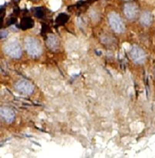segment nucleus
Returning <instances> with one entry per match:
<instances>
[{
  "instance_id": "3",
  "label": "nucleus",
  "mask_w": 155,
  "mask_h": 158,
  "mask_svg": "<svg viewBox=\"0 0 155 158\" xmlns=\"http://www.w3.org/2000/svg\"><path fill=\"white\" fill-rule=\"evenodd\" d=\"M108 21L111 28L116 33H124L125 30V26L121 17L116 13H110L108 15Z\"/></svg>"
},
{
  "instance_id": "11",
  "label": "nucleus",
  "mask_w": 155,
  "mask_h": 158,
  "mask_svg": "<svg viewBox=\"0 0 155 158\" xmlns=\"http://www.w3.org/2000/svg\"><path fill=\"white\" fill-rule=\"evenodd\" d=\"M32 11L34 12L35 15L37 16V17H43V15H44V12H43V7H35V8L32 9Z\"/></svg>"
},
{
  "instance_id": "14",
  "label": "nucleus",
  "mask_w": 155,
  "mask_h": 158,
  "mask_svg": "<svg viewBox=\"0 0 155 158\" xmlns=\"http://www.w3.org/2000/svg\"><path fill=\"white\" fill-rule=\"evenodd\" d=\"M154 75H155V70H154Z\"/></svg>"
},
{
  "instance_id": "9",
  "label": "nucleus",
  "mask_w": 155,
  "mask_h": 158,
  "mask_svg": "<svg viewBox=\"0 0 155 158\" xmlns=\"http://www.w3.org/2000/svg\"><path fill=\"white\" fill-rule=\"evenodd\" d=\"M47 45L49 46V48L51 49V50H56L58 48V45H59V42H58V39L57 37L53 35H50L47 38Z\"/></svg>"
},
{
  "instance_id": "12",
  "label": "nucleus",
  "mask_w": 155,
  "mask_h": 158,
  "mask_svg": "<svg viewBox=\"0 0 155 158\" xmlns=\"http://www.w3.org/2000/svg\"><path fill=\"white\" fill-rule=\"evenodd\" d=\"M67 20H68V15H67L66 14H60L59 16H58L57 19H56V22L63 24V23L67 22Z\"/></svg>"
},
{
  "instance_id": "8",
  "label": "nucleus",
  "mask_w": 155,
  "mask_h": 158,
  "mask_svg": "<svg viewBox=\"0 0 155 158\" xmlns=\"http://www.w3.org/2000/svg\"><path fill=\"white\" fill-rule=\"evenodd\" d=\"M152 21H153V16H152V14L149 11H143L141 14L140 22H141V24H143V25L149 26L150 24H152Z\"/></svg>"
},
{
  "instance_id": "4",
  "label": "nucleus",
  "mask_w": 155,
  "mask_h": 158,
  "mask_svg": "<svg viewBox=\"0 0 155 158\" xmlns=\"http://www.w3.org/2000/svg\"><path fill=\"white\" fill-rule=\"evenodd\" d=\"M130 57L134 63L142 64L146 59V54L143 49L136 45H133L130 50Z\"/></svg>"
},
{
  "instance_id": "1",
  "label": "nucleus",
  "mask_w": 155,
  "mask_h": 158,
  "mask_svg": "<svg viewBox=\"0 0 155 158\" xmlns=\"http://www.w3.org/2000/svg\"><path fill=\"white\" fill-rule=\"evenodd\" d=\"M24 47L28 54L32 57H38L42 53V46L40 42L35 37L28 36L24 39Z\"/></svg>"
},
{
  "instance_id": "6",
  "label": "nucleus",
  "mask_w": 155,
  "mask_h": 158,
  "mask_svg": "<svg viewBox=\"0 0 155 158\" xmlns=\"http://www.w3.org/2000/svg\"><path fill=\"white\" fill-rule=\"evenodd\" d=\"M124 13L126 18H128L129 20L134 19L138 14V7H137L136 4L132 3V2L126 3L124 6Z\"/></svg>"
},
{
  "instance_id": "13",
  "label": "nucleus",
  "mask_w": 155,
  "mask_h": 158,
  "mask_svg": "<svg viewBox=\"0 0 155 158\" xmlns=\"http://www.w3.org/2000/svg\"><path fill=\"white\" fill-rule=\"evenodd\" d=\"M7 35V32L6 31V30H1V38H5V37H6Z\"/></svg>"
},
{
  "instance_id": "2",
  "label": "nucleus",
  "mask_w": 155,
  "mask_h": 158,
  "mask_svg": "<svg viewBox=\"0 0 155 158\" xmlns=\"http://www.w3.org/2000/svg\"><path fill=\"white\" fill-rule=\"evenodd\" d=\"M5 52L10 57L14 59H19L22 55V49L19 43L15 40H11L6 44L4 47Z\"/></svg>"
},
{
  "instance_id": "10",
  "label": "nucleus",
  "mask_w": 155,
  "mask_h": 158,
  "mask_svg": "<svg viewBox=\"0 0 155 158\" xmlns=\"http://www.w3.org/2000/svg\"><path fill=\"white\" fill-rule=\"evenodd\" d=\"M34 26V21L30 18V17H25L23 18L22 21H21V28L26 30V29H29V28H32Z\"/></svg>"
},
{
  "instance_id": "7",
  "label": "nucleus",
  "mask_w": 155,
  "mask_h": 158,
  "mask_svg": "<svg viewBox=\"0 0 155 158\" xmlns=\"http://www.w3.org/2000/svg\"><path fill=\"white\" fill-rule=\"evenodd\" d=\"M1 117L4 118V120L7 123H12L14 119V113L11 109L9 108H1L0 110Z\"/></svg>"
},
{
  "instance_id": "5",
  "label": "nucleus",
  "mask_w": 155,
  "mask_h": 158,
  "mask_svg": "<svg viewBox=\"0 0 155 158\" xmlns=\"http://www.w3.org/2000/svg\"><path fill=\"white\" fill-rule=\"evenodd\" d=\"M14 88L18 92H20L23 95H29L34 90L33 84L31 82H29L28 81H25V80L17 81L14 85Z\"/></svg>"
}]
</instances>
